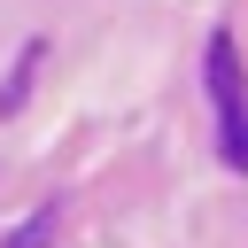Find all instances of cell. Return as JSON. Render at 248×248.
<instances>
[{"instance_id":"6da1fadb","label":"cell","mask_w":248,"mask_h":248,"mask_svg":"<svg viewBox=\"0 0 248 248\" xmlns=\"http://www.w3.org/2000/svg\"><path fill=\"white\" fill-rule=\"evenodd\" d=\"M209 93H217V108H240L248 101V78H240V46L217 31L209 39Z\"/></svg>"},{"instance_id":"3957f363","label":"cell","mask_w":248,"mask_h":248,"mask_svg":"<svg viewBox=\"0 0 248 248\" xmlns=\"http://www.w3.org/2000/svg\"><path fill=\"white\" fill-rule=\"evenodd\" d=\"M39 62H46V46L31 39V46H23V62H16V78H8V93H0V108H23V93H31V70H39Z\"/></svg>"},{"instance_id":"277c9868","label":"cell","mask_w":248,"mask_h":248,"mask_svg":"<svg viewBox=\"0 0 248 248\" xmlns=\"http://www.w3.org/2000/svg\"><path fill=\"white\" fill-rule=\"evenodd\" d=\"M0 248H54V209H39V217H23Z\"/></svg>"},{"instance_id":"7a4b0ae2","label":"cell","mask_w":248,"mask_h":248,"mask_svg":"<svg viewBox=\"0 0 248 248\" xmlns=\"http://www.w3.org/2000/svg\"><path fill=\"white\" fill-rule=\"evenodd\" d=\"M217 116H225V140H217V155H225L232 170H248V101H240V108H217Z\"/></svg>"}]
</instances>
